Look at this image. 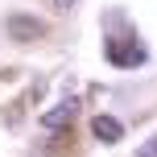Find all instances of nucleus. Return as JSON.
Instances as JSON below:
<instances>
[{
    "instance_id": "1",
    "label": "nucleus",
    "mask_w": 157,
    "mask_h": 157,
    "mask_svg": "<svg viewBox=\"0 0 157 157\" xmlns=\"http://www.w3.org/2000/svg\"><path fill=\"white\" fill-rule=\"evenodd\" d=\"M103 54H108L112 66H141L145 58V46H136V37H108V46H103Z\"/></svg>"
},
{
    "instance_id": "3",
    "label": "nucleus",
    "mask_w": 157,
    "mask_h": 157,
    "mask_svg": "<svg viewBox=\"0 0 157 157\" xmlns=\"http://www.w3.org/2000/svg\"><path fill=\"white\" fill-rule=\"evenodd\" d=\"M91 132L99 136L103 145H116L120 136H124V124H120L116 116H95V120H91Z\"/></svg>"
},
{
    "instance_id": "5",
    "label": "nucleus",
    "mask_w": 157,
    "mask_h": 157,
    "mask_svg": "<svg viewBox=\"0 0 157 157\" xmlns=\"http://www.w3.org/2000/svg\"><path fill=\"white\" fill-rule=\"evenodd\" d=\"M136 157H157V136H149V141L136 149Z\"/></svg>"
},
{
    "instance_id": "2",
    "label": "nucleus",
    "mask_w": 157,
    "mask_h": 157,
    "mask_svg": "<svg viewBox=\"0 0 157 157\" xmlns=\"http://www.w3.org/2000/svg\"><path fill=\"white\" fill-rule=\"evenodd\" d=\"M4 29H8V37H13V41H33V37H41V33H46V25H41L37 17L13 13V17L4 21Z\"/></svg>"
},
{
    "instance_id": "4",
    "label": "nucleus",
    "mask_w": 157,
    "mask_h": 157,
    "mask_svg": "<svg viewBox=\"0 0 157 157\" xmlns=\"http://www.w3.org/2000/svg\"><path fill=\"white\" fill-rule=\"evenodd\" d=\"M75 112H78V103H75V99H62L58 108L41 112V128H62V124H71V120H75Z\"/></svg>"
},
{
    "instance_id": "6",
    "label": "nucleus",
    "mask_w": 157,
    "mask_h": 157,
    "mask_svg": "<svg viewBox=\"0 0 157 157\" xmlns=\"http://www.w3.org/2000/svg\"><path fill=\"white\" fill-rule=\"evenodd\" d=\"M50 4H54V8H58V13H66V8H75V4H78V0H50Z\"/></svg>"
}]
</instances>
